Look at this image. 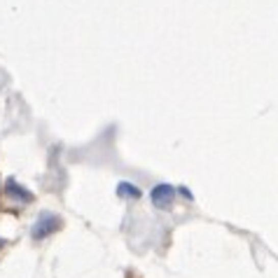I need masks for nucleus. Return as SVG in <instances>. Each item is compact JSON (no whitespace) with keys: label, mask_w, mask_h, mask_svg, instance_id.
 I'll return each instance as SVG.
<instances>
[{"label":"nucleus","mask_w":278,"mask_h":278,"mask_svg":"<svg viewBox=\"0 0 278 278\" xmlns=\"http://www.w3.org/2000/svg\"><path fill=\"white\" fill-rule=\"evenodd\" d=\"M180 194H183L185 199H192V192H189L187 187H180Z\"/></svg>","instance_id":"39448f33"},{"label":"nucleus","mask_w":278,"mask_h":278,"mask_svg":"<svg viewBox=\"0 0 278 278\" xmlns=\"http://www.w3.org/2000/svg\"><path fill=\"white\" fill-rule=\"evenodd\" d=\"M175 192H178V189L173 187V185H168V183L155 185V187H152V192H150V201H152V206L159 208V211H168V208L173 206Z\"/></svg>","instance_id":"f03ea898"},{"label":"nucleus","mask_w":278,"mask_h":278,"mask_svg":"<svg viewBox=\"0 0 278 278\" xmlns=\"http://www.w3.org/2000/svg\"><path fill=\"white\" fill-rule=\"evenodd\" d=\"M0 192H3V185H0Z\"/></svg>","instance_id":"0eeeda50"},{"label":"nucleus","mask_w":278,"mask_h":278,"mask_svg":"<svg viewBox=\"0 0 278 278\" xmlns=\"http://www.w3.org/2000/svg\"><path fill=\"white\" fill-rule=\"evenodd\" d=\"M3 245H5V241H3V239H0V250H3Z\"/></svg>","instance_id":"423d86ee"},{"label":"nucleus","mask_w":278,"mask_h":278,"mask_svg":"<svg viewBox=\"0 0 278 278\" xmlns=\"http://www.w3.org/2000/svg\"><path fill=\"white\" fill-rule=\"evenodd\" d=\"M117 196H122V199H140L143 196V192H140V187L138 185H134V183H127V180H122V183L117 185Z\"/></svg>","instance_id":"20e7f679"},{"label":"nucleus","mask_w":278,"mask_h":278,"mask_svg":"<svg viewBox=\"0 0 278 278\" xmlns=\"http://www.w3.org/2000/svg\"><path fill=\"white\" fill-rule=\"evenodd\" d=\"M3 192H5L10 199L19 201V204H31V201H33V194H31V192H28L23 185H19L14 178H7L5 180V187H3Z\"/></svg>","instance_id":"7ed1b4c3"},{"label":"nucleus","mask_w":278,"mask_h":278,"mask_svg":"<svg viewBox=\"0 0 278 278\" xmlns=\"http://www.w3.org/2000/svg\"><path fill=\"white\" fill-rule=\"evenodd\" d=\"M61 227H63L61 217L54 215V213H49V211H42L38 217H35L33 227H31V239L33 241H45V239H49V236H54Z\"/></svg>","instance_id":"f257e3e1"}]
</instances>
